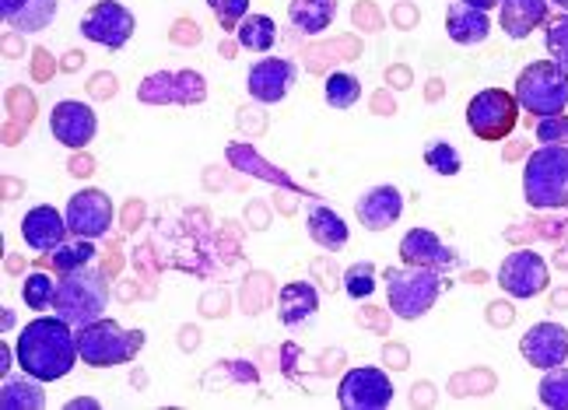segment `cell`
Masks as SVG:
<instances>
[{
	"instance_id": "obj_1",
	"label": "cell",
	"mask_w": 568,
	"mask_h": 410,
	"mask_svg": "<svg viewBox=\"0 0 568 410\" xmlns=\"http://www.w3.org/2000/svg\"><path fill=\"white\" fill-rule=\"evenodd\" d=\"M18 369L29 372L42 382H57L63 376H71V369L78 365L81 351H78V330L68 319L53 316H36L29 327H21L18 344Z\"/></svg>"
},
{
	"instance_id": "obj_2",
	"label": "cell",
	"mask_w": 568,
	"mask_h": 410,
	"mask_svg": "<svg viewBox=\"0 0 568 410\" xmlns=\"http://www.w3.org/2000/svg\"><path fill=\"white\" fill-rule=\"evenodd\" d=\"M523 197L534 211L568 207V147L540 144L523 168Z\"/></svg>"
},
{
	"instance_id": "obj_3",
	"label": "cell",
	"mask_w": 568,
	"mask_h": 410,
	"mask_svg": "<svg viewBox=\"0 0 568 410\" xmlns=\"http://www.w3.org/2000/svg\"><path fill=\"white\" fill-rule=\"evenodd\" d=\"M446 277L432 267H389L386 270V306L397 319H422L439 301Z\"/></svg>"
},
{
	"instance_id": "obj_4",
	"label": "cell",
	"mask_w": 568,
	"mask_h": 410,
	"mask_svg": "<svg viewBox=\"0 0 568 410\" xmlns=\"http://www.w3.org/2000/svg\"><path fill=\"white\" fill-rule=\"evenodd\" d=\"M516 99L523 113L544 116H561L568 110V71L555 60H534L519 71L516 78Z\"/></svg>"
},
{
	"instance_id": "obj_5",
	"label": "cell",
	"mask_w": 568,
	"mask_h": 410,
	"mask_svg": "<svg viewBox=\"0 0 568 410\" xmlns=\"http://www.w3.org/2000/svg\"><path fill=\"white\" fill-rule=\"evenodd\" d=\"M144 348V334L141 330H126L116 319H95L89 327L78 330V351L81 361L92 365V369H113V365H130Z\"/></svg>"
},
{
	"instance_id": "obj_6",
	"label": "cell",
	"mask_w": 568,
	"mask_h": 410,
	"mask_svg": "<svg viewBox=\"0 0 568 410\" xmlns=\"http://www.w3.org/2000/svg\"><path fill=\"white\" fill-rule=\"evenodd\" d=\"M105 306H109V285H105L102 270L84 267V270H74V274H63L60 288H57L53 312L60 319H68L74 330L102 319Z\"/></svg>"
},
{
	"instance_id": "obj_7",
	"label": "cell",
	"mask_w": 568,
	"mask_h": 410,
	"mask_svg": "<svg viewBox=\"0 0 568 410\" xmlns=\"http://www.w3.org/2000/svg\"><path fill=\"white\" fill-rule=\"evenodd\" d=\"M519 99L506 89L477 92L467 105V126L477 141H506L519 123Z\"/></svg>"
},
{
	"instance_id": "obj_8",
	"label": "cell",
	"mask_w": 568,
	"mask_h": 410,
	"mask_svg": "<svg viewBox=\"0 0 568 410\" xmlns=\"http://www.w3.org/2000/svg\"><path fill=\"white\" fill-rule=\"evenodd\" d=\"M498 288L513 298H537L551 285V267L540 253L534 249H516L509 253L498 267Z\"/></svg>"
},
{
	"instance_id": "obj_9",
	"label": "cell",
	"mask_w": 568,
	"mask_h": 410,
	"mask_svg": "<svg viewBox=\"0 0 568 410\" xmlns=\"http://www.w3.org/2000/svg\"><path fill=\"white\" fill-rule=\"evenodd\" d=\"M393 379L376 369V365H358V369L344 372L337 386V403L344 410H383L393 403Z\"/></svg>"
},
{
	"instance_id": "obj_10",
	"label": "cell",
	"mask_w": 568,
	"mask_h": 410,
	"mask_svg": "<svg viewBox=\"0 0 568 410\" xmlns=\"http://www.w3.org/2000/svg\"><path fill=\"white\" fill-rule=\"evenodd\" d=\"M134 11L123 8L120 0H99L92 11L81 18V35L89 42H99L105 50H123L130 39H134Z\"/></svg>"
},
{
	"instance_id": "obj_11",
	"label": "cell",
	"mask_w": 568,
	"mask_h": 410,
	"mask_svg": "<svg viewBox=\"0 0 568 410\" xmlns=\"http://www.w3.org/2000/svg\"><path fill=\"white\" fill-rule=\"evenodd\" d=\"M68 228L78 239H102L113 228V201H109V193L95 189V186H84L78 189L74 197L68 201Z\"/></svg>"
},
{
	"instance_id": "obj_12",
	"label": "cell",
	"mask_w": 568,
	"mask_h": 410,
	"mask_svg": "<svg viewBox=\"0 0 568 410\" xmlns=\"http://www.w3.org/2000/svg\"><path fill=\"white\" fill-rule=\"evenodd\" d=\"M138 99L151 105H169V102L196 105L207 99V81L196 71H159L141 81Z\"/></svg>"
},
{
	"instance_id": "obj_13",
	"label": "cell",
	"mask_w": 568,
	"mask_h": 410,
	"mask_svg": "<svg viewBox=\"0 0 568 410\" xmlns=\"http://www.w3.org/2000/svg\"><path fill=\"white\" fill-rule=\"evenodd\" d=\"M50 134L53 141H60L63 147L81 151L89 147L99 134V116L89 102H78V99H63L53 105L50 113Z\"/></svg>"
},
{
	"instance_id": "obj_14",
	"label": "cell",
	"mask_w": 568,
	"mask_h": 410,
	"mask_svg": "<svg viewBox=\"0 0 568 410\" xmlns=\"http://www.w3.org/2000/svg\"><path fill=\"white\" fill-rule=\"evenodd\" d=\"M295 81H298L295 60H288V57H264V60H256L253 68H250L246 92L260 105H274V102H281L284 95L295 89Z\"/></svg>"
},
{
	"instance_id": "obj_15",
	"label": "cell",
	"mask_w": 568,
	"mask_h": 410,
	"mask_svg": "<svg viewBox=\"0 0 568 410\" xmlns=\"http://www.w3.org/2000/svg\"><path fill=\"white\" fill-rule=\"evenodd\" d=\"M519 355L540 372L568 365V330L561 327V322H534V327L519 340Z\"/></svg>"
},
{
	"instance_id": "obj_16",
	"label": "cell",
	"mask_w": 568,
	"mask_h": 410,
	"mask_svg": "<svg viewBox=\"0 0 568 410\" xmlns=\"http://www.w3.org/2000/svg\"><path fill=\"white\" fill-rule=\"evenodd\" d=\"M400 260L407 267H432V270H453L460 264V253L446 246L432 228H410L400 239Z\"/></svg>"
},
{
	"instance_id": "obj_17",
	"label": "cell",
	"mask_w": 568,
	"mask_h": 410,
	"mask_svg": "<svg viewBox=\"0 0 568 410\" xmlns=\"http://www.w3.org/2000/svg\"><path fill=\"white\" fill-rule=\"evenodd\" d=\"M68 235H71L68 214H60L50 204H39L21 218V239H26V246L36 253H53Z\"/></svg>"
},
{
	"instance_id": "obj_18",
	"label": "cell",
	"mask_w": 568,
	"mask_h": 410,
	"mask_svg": "<svg viewBox=\"0 0 568 410\" xmlns=\"http://www.w3.org/2000/svg\"><path fill=\"white\" fill-rule=\"evenodd\" d=\"M355 214H358V222L368 228V232H386L400 222V214H404V193L397 186H373V189H365L358 204H355Z\"/></svg>"
},
{
	"instance_id": "obj_19",
	"label": "cell",
	"mask_w": 568,
	"mask_h": 410,
	"mask_svg": "<svg viewBox=\"0 0 568 410\" xmlns=\"http://www.w3.org/2000/svg\"><path fill=\"white\" fill-rule=\"evenodd\" d=\"M551 0H498V29L509 39H527L548 21Z\"/></svg>"
},
{
	"instance_id": "obj_20",
	"label": "cell",
	"mask_w": 568,
	"mask_h": 410,
	"mask_svg": "<svg viewBox=\"0 0 568 410\" xmlns=\"http://www.w3.org/2000/svg\"><path fill=\"white\" fill-rule=\"evenodd\" d=\"M446 35L456 42V47H477L491 35V18L488 11L470 8L464 0H456L446 11Z\"/></svg>"
},
{
	"instance_id": "obj_21",
	"label": "cell",
	"mask_w": 568,
	"mask_h": 410,
	"mask_svg": "<svg viewBox=\"0 0 568 410\" xmlns=\"http://www.w3.org/2000/svg\"><path fill=\"white\" fill-rule=\"evenodd\" d=\"M316 309H320V291L310 280H288L277 291V319L284 327H302L305 319L316 316Z\"/></svg>"
},
{
	"instance_id": "obj_22",
	"label": "cell",
	"mask_w": 568,
	"mask_h": 410,
	"mask_svg": "<svg viewBox=\"0 0 568 410\" xmlns=\"http://www.w3.org/2000/svg\"><path fill=\"white\" fill-rule=\"evenodd\" d=\"M305 232H310V239L320 246V249H344L347 239H352V232H347L344 218L334 211V207H326V204H313L310 214H305Z\"/></svg>"
},
{
	"instance_id": "obj_23",
	"label": "cell",
	"mask_w": 568,
	"mask_h": 410,
	"mask_svg": "<svg viewBox=\"0 0 568 410\" xmlns=\"http://www.w3.org/2000/svg\"><path fill=\"white\" fill-rule=\"evenodd\" d=\"M0 14L14 32H42L57 18V0H0Z\"/></svg>"
},
{
	"instance_id": "obj_24",
	"label": "cell",
	"mask_w": 568,
	"mask_h": 410,
	"mask_svg": "<svg viewBox=\"0 0 568 410\" xmlns=\"http://www.w3.org/2000/svg\"><path fill=\"white\" fill-rule=\"evenodd\" d=\"M42 379L36 376H4L0 386V407L4 410H42L47 407V390H42Z\"/></svg>"
},
{
	"instance_id": "obj_25",
	"label": "cell",
	"mask_w": 568,
	"mask_h": 410,
	"mask_svg": "<svg viewBox=\"0 0 568 410\" xmlns=\"http://www.w3.org/2000/svg\"><path fill=\"white\" fill-rule=\"evenodd\" d=\"M334 14L337 0H292L288 4V21L302 35H320L323 29H331Z\"/></svg>"
},
{
	"instance_id": "obj_26",
	"label": "cell",
	"mask_w": 568,
	"mask_h": 410,
	"mask_svg": "<svg viewBox=\"0 0 568 410\" xmlns=\"http://www.w3.org/2000/svg\"><path fill=\"white\" fill-rule=\"evenodd\" d=\"M50 264L53 270L63 277V274H74V270H84L95 264V239H78V235H71V239H63L53 253H50Z\"/></svg>"
},
{
	"instance_id": "obj_27",
	"label": "cell",
	"mask_w": 568,
	"mask_h": 410,
	"mask_svg": "<svg viewBox=\"0 0 568 410\" xmlns=\"http://www.w3.org/2000/svg\"><path fill=\"white\" fill-rule=\"evenodd\" d=\"M235 35H239V47H243V50L267 53V50H274V42H277V25H274L271 14H246L243 25L235 29Z\"/></svg>"
},
{
	"instance_id": "obj_28",
	"label": "cell",
	"mask_w": 568,
	"mask_h": 410,
	"mask_svg": "<svg viewBox=\"0 0 568 410\" xmlns=\"http://www.w3.org/2000/svg\"><path fill=\"white\" fill-rule=\"evenodd\" d=\"M323 95H326V105H331V110H352V105L362 99V81L347 71H334L323 84Z\"/></svg>"
},
{
	"instance_id": "obj_29",
	"label": "cell",
	"mask_w": 568,
	"mask_h": 410,
	"mask_svg": "<svg viewBox=\"0 0 568 410\" xmlns=\"http://www.w3.org/2000/svg\"><path fill=\"white\" fill-rule=\"evenodd\" d=\"M57 288H60V280H53L47 270H32L26 277V285H21V298H26V306L32 312H42V309H53Z\"/></svg>"
},
{
	"instance_id": "obj_30",
	"label": "cell",
	"mask_w": 568,
	"mask_h": 410,
	"mask_svg": "<svg viewBox=\"0 0 568 410\" xmlns=\"http://www.w3.org/2000/svg\"><path fill=\"white\" fill-rule=\"evenodd\" d=\"M537 397L544 407L551 410H568V365H558V369H548L537 386Z\"/></svg>"
},
{
	"instance_id": "obj_31",
	"label": "cell",
	"mask_w": 568,
	"mask_h": 410,
	"mask_svg": "<svg viewBox=\"0 0 568 410\" xmlns=\"http://www.w3.org/2000/svg\"><path fill=\"white\" fill-rule=\"evenodd\" d=\"M425 165L439 176H460L464 172V155L449 141H432L425 147Z\"/></svg>"
},
{
	"instance_id": "obj_32",
	"label": "cell",
	"mask_w": 568,
	"mask_h": 410,
	"mask_svg": "<svg viewBox=\"0 0 568 410\" xmlns=\"http://www.w3.org/2000/svg\"><path fill=\"white\" fill-rule=\"evenodd\" d=\"M344 291L352 295L355 301L373 298L376 291V267L373 264H352L344 270Z\"/></svg>"
},
{
	"instance_id": "obj_33",
	"label": "cell",
	"mask_w": 568,
	"mask_h": 410,
	"mask_svg": "<svg viewBox=\"0 0 568 410\" xmlns=\"http://www.w3.org/2000/svg\"><path fill=\"white\" fill-rule=\"evenodd\" d=\"M544 47H548V57L568 71V14H558L548 21V35H544Z\"/></svg>"
},
{
	"instance_id": "obj_34",
	"label": "cell",
	"mask_w": 568,
	"mask_h": 410,
	"mask_svg": "<svg viewBox=\"0 0 568 410\" xmlns=\"http://www.w3.org/2000/svg\"><path fill=\"white\" fill-rule=\"evenodd\" d=\"M207 8L214 11L217 25H222L225 32H232V29L243 25V18L250 14V0H207Z\"/></svg>"
},
{
	"instance_id": "obj_35",
	"label": "cell",
	"mask_w": 568,
	"mask_h": 410,
	"mask_svg": "<svg viewBox=\"0 0 568 410\" xmlns=\"http://www.w3.org/2000/svg\"><path fill=\"white\" fill-rule=\"evenodd\" d=\"M537 141L540 144H561L568 147V116H544L537 120Z\"/></svg>"
},
{
	"instance_id": "obj_36",
	"label": "cell",
	"mask_w": 568,
	"mask_h": 410,
	"mask_svg": "<svg viewBox=\"0 0 568 410\" xmlns=\"http://www.w3.org/2000/svg\"><path fill=\"white\" fill-rule=\"evenodd\" d=\"M14 365H18V355H14V351L8 348V344H0V372L8 376V372L14 369Z\"/></svg>"
},
{
	"instance_id": "obj_37",
	"label": "cell",
	"mask_w": 568,
	"mask_h": 410,
	"mask_svg": "<svg viewBox=\"0 0 568 410\" xmlns=\"http://www.w3.org/2000/svg\"><path fill=\"white\" fill-rule=\"evenodd\" d=\"M464 4L480 8V11H491V8H498V0H464Z\"/></svg>"
},
{
	"instance_id": "obj_38",
	"label": "cell",
	"mask_w": 568,
	"mask_h": 410,
	"mask_svg": "<svg viewBox=\"0 0 568 410\" xmlns=\"http://www.w3.org/2000/svg\"><path fill=\"white\" fill-rule=\"evenodd\" d=\"M0 327H4V334H8V330L14 327V312H11L8 306H4V312H0Z\"/></svg>"
},
{
	"instance_id": "obj_39",
	"label": "cell",
	"mask_w": 568,
	"mask_h": 410,
	"mask_svg": "<svg viewBox=\"0 0 568 410\" xmlns=\"http://www.w3.org/2000/svg\"><path fill=\"white\" fill-rule=\"evenodd\" d=\"M68 407H71V410H81V407H92V410H95V407H99V400H89V397H84V400H71Z\"/></svg>"
},
{
	"instance_id": "obj_40",
	"label": "cell",
	"mask_w": 568,
	"mask_h": 410,
	"mask_svg": "<svg viewBox=\"0 0 568 410\" xmlns=\"http://www.w3.org/2000/svg\"><path fill=\"white\" fill-rule=\"evenodd\" d=\"M551 4H558V8H561V11L568 14V0H551Z\"/></svg>"
}]
</instances>
